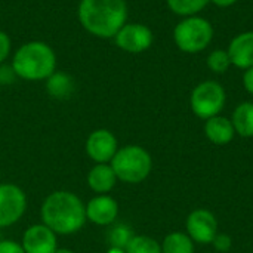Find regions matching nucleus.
Listing matches in <instances>:
<instances>
[{"label":"nucleus","instance_id":"1","mask_svg":"<svg viewBox=\"0 0 253 253\" xmlns=\"http://www.w3.org/2000/svg\"><path fill=\"white\" fill-rule=\"evenodd\" d=\"M42 219L55 234H73L86 222V206L70 191H55L43 202Z\"/></svg>","mask_w":253,"mask_h":253},{"label":"nucleus","instance_id":"2","mask_svg":"<svg viewBox=\"0 0 253 253\" xmlns=\"http://www.w3.org/2000/svg\"><path fill=\"white\" fill-rule=\"evenodd\" d=\"M79 19L90 34L110 39L126 24L127 6L125 0H82Z\"/></svg>","mask_w":253,"mask_h":253},{"label":"nucleus","instance_id":"3","mask_svg":"<svg viewBox=\"0 0 253 253\" xmlns=\"http://www.w3.org/2000/svg\"><path fill=\"white\" fill-rule=\"evenodd\" d=\"M56 56L52 47L43 42L22 44L13 55L12 70L24 80H44L55 73Z\"/></svg>","mask_w":253,"mask_h":253},{"label":"nucleus","instance_id":"4","mask_svg":"<svg viewBox=\"0 0 253 253\" xmlns=\"http://www.w3.org/2000/svg\"><path fill=\"white\" fill-rule=\"evenodd\" d=\"M111 168L117 179L127 184H139L150 175L153 160L142 147L126 145L117 150L111 160Z\"/></svg>","mask_w":253,"mask_h":253},{"label":"nucleus","instance_id":"5","mask_svg":"<svg viewBox=\"0 0 253 253\" xmlns=\"http://www.w3.org/2000/svg\"><path fill=\"white\" fill-rule=\"evenodd\" d=\"M213 39L212 24L200 16H187L179 21L173 30V40L179 50L185 53L203 52Z\"/></svg>","mask_w":253,"mask_h":253},{"label":"nucleus","instance_id":"6","mask_svg":"<svg viewBox=\"0 0 253 253\" xmlns=\"http://www.w3.org/2000/svg\"><path fill=\"white\" fill-rule=\"evenodd\" d=\"M227 101L225 89L215 80H206L199 83L190 96V107L193 113L203 120L219 116Z\"/></svg>","mask_w":253,"mask_h":253},{"label":"nucleus","instance_id":"7","mask_svg":"<svg viewBox=\"0 0 253 253\" xmlns=\"http://www.w3.org/2000/svg\"><path fill=\"white\" fill-rule=\"evenodd\" d=\"M27 208L24 191L13 184H0V228L18 222Z\"/></svg>","mask_w":253,"mask_h":253},{"label":"nucleus","instance_id":"8","mask_svg":"<svg viewBox=\"0 0 253 253\" xmlns=\"http://www.w3.org/2000/svg\"><path fill=\"white\" fill-rule=\"evenodd\" d=\"M114 39L116 44L129 53H141L148 50L154 40L153 31L147 25L138 22L125 24L114 36Z\"/></svg>","mask_w":253,"mask_h":253},{"label":"nucleus","instance_id":"9","mask_svg":"<svg viewBox=\"0 0 253 253\" xmlns=\"http://www.w3.org/2000/svg\"><path fill=\"white\" fill-rule=\"evenodd\" d=\"M187 231L193 242L208 245L218 234V221L211 211L196 209L187 218Z\"/></svg>","mask_w":253,"mask_h":253},{"label":"nucleus","instance_id":"10","mask_svg":"<svg viewBox=\"0 0 253 253\" xmlns=\"http://www.w3.org/2000/svg\"><path fill=\"white\" fill-rule=\"evenodd\" d=\"M117 150H119L117 139L107 129H99V130L92 132L86 141L87 156L98 165L111 162Z\"/></svg>","mask_w":253,"mask_h":253},{"label":"nucleus","instance_id":"11","mask_svg":"<svg viewBox=\"0 0 253 253\" xmlns=\"http://www.w3.org/2000/svg\"><path fill=\"white\" fill-rule=\"evenodd\" d=\"M22 248L25 253H55L56 234L44 224L33 225L24 233Z\"/></svg>","mask_w":253,"mask_h":253},{"label":"nucleus","instance_id":"12","mask_svg":"<svg viewBox=\"0 0 253 253\" xmlns=\"http://www.w3.org/2000/svg\"><path fill=\"white\" fill-rule=\"evenodd\" d=\"M119 215V205L110 196L93 197L86 205V219L96 225H110L116 221Z\"/></svg>","mask_w":253,"mask_h":253},{"label":"nucleus","instance_id":"13","mask_svg":"<svg viewBox=\"0 0 253 253\" xmlns=\"http://www.w3.org/2000/svg\"><path fill=\"white\" fill-rule=\"evenodd\" d=\"M231 65L248 70L253 67V31H245L237 34L228 44L227 49Z\"/></svg>","mask_w":253,"mask_h":253},{"label":"nucleus","instance_id":"14","mask_svg":"<svg viewBox=\"0 0 253 253\" xmlns=\"http://www.w3.org/2000/svg\"><path fill=\"white\" fill-rule=\"evenodd\" d=\"M205 135L215 145H227L233 141L236 130L230 119L222 116H215L206 120Z\"/></svg>","mask_w":253,"mask_h":253},{"label":"nucleus","instance_id":"15","mask_svg":"<svg viewBox=\"0 0 253 253\" xmlns=\"http://www.w3.org/2000/svg\"><path fill=\"white\" fill-rule=\"evenodd\" d=\"M116 181H117V176L111 165H107V163L96 165L95 168L90 169L87 175V184L90 190L99 194H105L111 191L116 185Z\"/></svg>","mask_w":253,"mask_h":253},{"label":"nucleus","instance_id":"16","mask_svg":"<svg viewBox=\"0 0 253 253\" xmlns=\"http://www.w3.org/2000/svg\"><path fill=\"white\" fill-rule=\"evenodd\" d=\"M231 123L237 135L253 138V102H242L236 107Z\"/></svg>","mask_w":253,"mask_h":253},{"label":"nucleus","instance_id":"17","mask_svg":"<svg viewBox=\"0 0 253 253\" xmlns=\"http://www.w3.org/2000/svg\"><path fill=\"white\" fill-rule=\"evenodd\" d=\"M46 89L50 96L58 99H65L74 92V82L67 73H53L46 79Z\"/></svg>","mask_w":253,"mask_h":253},{"label":"nucleus","instance_id":"18","mask_svg":"<svg viewBox=\"0 0 253 253\" xmlns=\"http://www.w3.org/2000/svg\"><path fill=\"white\" fill-rule=\"evenodd\" d=\"M162 253H194V242L188 234L170 233L162 243Z\"/></svg>","mask_w":253,"mask_h":253},{"label":"nucleus","instance_id":"19","mask_svg":"<svg viewBox=\"0 0 253 253\" xmlns=\"http://www.w3.org/2000/svg\"><path fill=\"white\" fill-rule=\"evenodd\" d=\"M169 9L179 16L199 15L209 3V0H166Z\"/></svg>","mask_w":253,"mask_h":253},{"label":"nucleus","instance_id":"20","mask_svg":"<svg viewBox=\"0 0 253 253\" xmlns=\"http://www.w3.org/2000/svg\"><path fill=\"white\" fill-rule=\"evenodd\" d=\"M126 253H162V246L157 240L148 236H133L125 249Z\"/></svg>","mask_w":253,"mask_h":253},{"label":"nucleus","instance_id":"21","mask_svg":"<svg viewBox=\"0 0 253 253\" xmlns=\"http://www.w3.org/2000/svg\"><path fill=\"white\" fill-rule=\"evenodd\" d=\"M206 64L211 68V71H213L216 74H224L231 67V59H230V55L227 50L215 49L208 55Z\"/></svg>","mask_w":253,"mask_h":253},{"label":"nucleus","instance_id":"22","mask_svg":"<svg viewBox=\"0 0 253 253\" xmlns=\"http://www.w3.org/2000/svg\"><path fill=\"white\" fill-rule=\"evenodd\" d=\"M132 237H133L132 230L127 225H125V224L116 225L108 233V242H110L111 248H117V249H123V251L126 249V246L129 245Z\"/></svg>","mask_w":253,"mask_h":253},{"label":"nucleus","instance_id":"23","mask_svg":"<svg viewBox=\"0 0 253 253\" xmlns=\"http://www.w3.org/2000/svg\"><path fill=\"white\" fill-rule=\"evenodd\" d=\"M215 251L219 253H227L231 251V246H233V240L228 234H222V233H218L212 242Z\"/></svg>","mask_w":253,"mask_h":253},{"label":"nucleus","instance_id":"24","mask_svg":"<svg viewBox=\"0 0 253 253\" xmlns=\"http://www.w3.org/2000/svg\"><path fill=\"white\" fill-rule=\"evenodd\" d=\"M10 52V39L6 33L0 31V64L9 56Z\"/></svg>","mask_w":253,"mask_h":253},{"label":"nucleus","instance_id":"25","mask_svg":"<svg viewBox=\"0 0 253 253\" xmlns=\"http://www.w3.org/2000/svg\"><path fill=\"white\" fill-rule=\"evenodd\" d=\"M0 253H25L22 245H18L12 240H3L0 242Z\"/></svg>","mask_w":253,"mask_h":253},{"label":"nucleus","instance_id":"26","mask_svg":"<svg viewBox=\"0 0 253 253\" xmlns=\"http://www.w3.org/2000/svg\"><path fill=\"white\" fill-rule=\"evenodd\" d=\"M243 86L251 95H253V67L248 68L245 71V74H243Z\"/></svg>","mask_w":253,"mask_h":253},{"label":"nucleus","instance_id":"27","mask_svg":"<svg viewBox=\"0 0 253 253\" xmlns=\"http://www.w3.org/2000/svg\"><path fill=\"white\" fill-rule=\"evenodd\" d=\"M211 3H213L215 6H218V7H230V6H233L237 0H209Z\"/></svg>","mask_w":253,"mask_h":253},{"label":"nucleus","instance_id":"28","mask_svg":"<svg viewBox=\"0 0 253 253\" xmlns=\"http://www.w3.org/2000/svg\"><path fill=\"white\" fill-rule=\"evenodd\" d=\"M107 253H126L123 249H117V248H110Z\"/></svg>","mask_w":253,"mask_h":253},{"label":"nucleus","instance_id":"29","mask_svg":"<svg viewBox=\"0 0 253 253\" xmlns=\"http://www.w3.org/2000/svg\"><path fill=\"white\" fill-rule=\"evenodd\" d=\"M55 253H74V252H71V251H68V249H56V252Z\"/></svg>","mask_w":253,"mask_h":253},{"label":"nucleus","instance_id":"30","mask_svg":"<svg viewBox=\"0 0 253 253\" xmlns=\"http://www.w3.org/2000/svg\"><path fill=\"white\" fill-rule=\"evenodd\" d=\"M0 84H1V83H0Z\"/></svg>","mask_w":253,"mask_h":253}]
</instances>
